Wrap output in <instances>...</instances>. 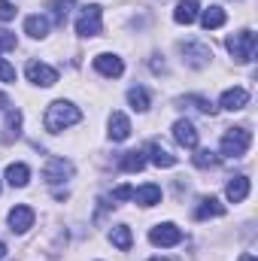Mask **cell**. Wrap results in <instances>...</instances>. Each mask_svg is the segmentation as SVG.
<instances>
[{
    "label": "cell",
    "instance_id": "4",
    "mask_svg": "<svg viewBox=\"0 0 258 261\" xmlns=\"http://www.w3.org/2000/svg\"><path fill=\"white\" fill-rule=\"evenodd\" d=\"M100 18H104V9L97 6V3H88V6H82V12H79V18H76V34L79 37H97L100 34Z\"/></svg>",
    "mask_w": 258,
    "mask_h": 261
},
{
    "label": "cell",
    "instance_id": "11",
    "mask_svg": "<svg viewBox=\"0 0 258 261\" xmlns=\"http://www.w3.org/2000/svg\"><path fill=\"white\" fill-rule=\"evenodd\" d=\"M246 103H249V91H246V88H228V91L222 94V100H219V107L228 110V113H237V110H243Z\"/></svg>",
    "mask_w": 258,
    "mask_h": 261
},
{
    "label": "cell",
    "instance_id": "29",
    "mask_svg": "<svg viewBox=\"0 0 258 261\" xmlns=\"http://www.w3.org/2000/svg\"><path fill=\"white\" fill-rule=\"evenodd\" d=\"M15 3H9V0H0V21H12L15 18Z\"/></svg>",
    "mask_w": 258,
    "mask_h": 261
},
{
    "label": "cell",
    "instance_id": "26",
    "mask_svg": "<svg viewBox=\"0 0 258 261\" xmlns=\"http://www.w3.org/2000/svg\"><path fill=\"white\" fill-rule=\"evenodd\" d=\"M49 9H52V21L64 28L67 18H70V9H73V0H52Z\"/></svg>",
    "mask_w": 258,
    "mask_h": 261
},
{
    "label": "cell",
    "instance_id": "24",
    "mask_svg": "<svg viewBox=\"0 0 258 261\" xmlns=\"http://www.w3.org/2000/svg\"><path fill=\"white\" fill-rule=\"evenodd\" d=\"M128 103H131V110L146 113V110H149V91H146V88H140V85L128 88Z\"/></svg>",
    "mask_w": 258,
    "mask_h": 261
},
{
    "label": "cell",
    "instance_id": "35",
    "mask_svg": "<svg viewBox=\"0 0 258 261\" xmlns=\"http://www.w3.org/2000/svg\"><path fill=\"white\" fill-rule=\"evenodd\" d=\"M237 261H258V258H255V255H252V252H243V255H240V258H237Z\"/></svg>",
    "mask_w": 258,
    "mask_h": 261
},
{
    "label": "cell",
    "instance_id": "37",
    "mask_svg": "<svg viewBox=\"0 0 258 261\" xmlns=\"http://www.w3.org/2000/svg\"><path fill=\"white\" fill-rule=\"evenodd\" d=\"M149 261H173V258H161V255H155V258H149Z\"/></svg>",
    "mask_w": 258,
    "mask_h": 261
},
{
    "label": "cell",
    "instance_id": "5",
    "mask_svg": "<svg viewBox=\"0 0 258 261\" xmlns=\"http://www.w3.org/2000/svg\"><path fill=\"white\" fill-rule=\"evenodd\" d=\"M73 176V164L61 158V155H52L49 161H46V167H43V179L49 182V186H58V182H64Z\"/></svg>",
    "mask_w": 258,
    "mask_h": 261
},
{
    "label": "cell",
    "instance_id": "17",
    "mask_svg": "<svg viewBox=\"0 0 258 261\" xmlns=\"http://www.w3.org/2000/svg\"><path fill=\"white\" fill-rule=\"evenodd\" d=\"M28 179H31V167H28V164L15 161V164H9V167H6V182H9L12 189H24V186H28Z\"/></svg>",
    "mask_w": 258,
    "mask_h": 261
},
{
    "label": "cell",
    "instance_id": "31",
    "mask_svg": "<svg viewBox=\"0 0 258 261\" xmlns=\"http://www.w3.org/2000/svg\"><path fill=\"white\" fill-rule=\"evenodd\" d=\"M0 82H15V67L0 58Z\"/></svg>",
    "mask_w": 258,
    "mask_h": 261
},
{
    "label": "cell",
    "instance_id": "9",
    "mask_svg": "<svg viewBox=\"0 0 258 261\" xmlns=\"http://www.w3.org/2000/svg\"><path fill=\"white\" fill-rule=\"evenodd\" d=\"M94 70H97L100 76L116 79V76H122V73H125V64H122V58H119V55L104 52V55H97V58H94Z\"/></svg>",
    "mask_w": 258,
    "mask_h": 261
},
{
    "label": "cell",
    "instance_id": "28",
    "mask_svg": "<svg viewBox=\"0 0 258 261\" xmlns=\"http://www.w3.org/2000/svg\"><path fill=\"white\" fill-rule=\"evenodd\" d=\"M194 167H200V170H207V167H216L219 164V155L213 152V149H197L194 152Z\"/></svg>",
    "mask_w": 258,
    "mask_h": 261
},
{
    "label": "cell",
    "instance_id": "7",
    "mask_svg": "<svg viewBox=\"0 0 258 261\" xmlns=\"http://www.w3.org/2000/svg\"><path fill=\"white\" fill-rule=\"evenodd\" d=\"M149 240H152V246H176V243H183V228H176L173 222L155 225L149 231Z\"/></svg>",
    "mask_w": 258,
    "mask_h": 261
},
{
    "label": "cell",
    "instance_id": "3",
    "mask_svg": "<svg viewBox=\"0 0 258 261\" xmlns=\"http://www.w3.org/2000/svg\"><path fill=\"white\" fill-rule=\"evenodd\" d=\"M225 46H228V52H231V58H234L237 64H249V61L255 58V34H252V31H237V34H231Z\"/></svg>",
    "mask_w": 258,
    "mask_h": 261
},
{
    "label": "cell",
    "instance_id": "27",
    "mask_svg": "<svg viewBox=\"0 0 258 261\" xmlns=\"http://www.w3.org/2000/svg\"><path fill=\"white\" fill-rule=\"evenodd\" d=\"M113 246H116V249H122V252H128L131 246H134V234H131L128 225L113 228Z\"/></svg>",
    "mask_w": 258,
    "mask_h": 261
},
{
    "label": "cell",
    "instance_id": "16",
    "mask_svg": "<svg viewBox=\"0 0 258 261\" xmlns=\"http://www.w3.org/2000/svg\"><path fill=\"white\" fill-rule=\"evenodd\" d=\"M149 161H152L155 167H173V164H176V155L167 152L158 140H152V143H149Z\"/></svg>",
    "mask_w": 258,
    "mask_h": 261
},
{
    "label": "cell",
    "instance_id": "2",
    "mask_svg": "<svg viewBox=\"0 0 258 261\" xmlns=\"http://www.w3.org/2000/svg\"><path fill=\"white\" fill-rule=\"evenodd\" d=\"M252 146V130L249 128H228L222 137V155L225 158H243Z\"/></svg>",
    "mask_w": 258,
    "mask_h": 261
},
{
    "label": "cell",
    "instance_id": "1",
    "mask_svg": "<svg viewBox=\"0 0 258 261\" xmlns=\"http://www.w3.org/2000/svg\"><path fill=\"white\" fill-rule=\"evenodd\" d=\"M79 119H82L79 107H73L70 100H55V103H49L43 125H46L49 134H61V130H67L70 125H76Z\"/></svg>",
    "mask_w": 258,
    "mask_h": 261
},
{
    "label": "cell",
    "instance_id": "21",
    "mask_svg": "<svg viewBox=\"0 0 258 261\" xmlns=\"http://www.w3.org/2000/svg\"><path fill=\"white\" fill-rule=\"evenodd\" d=\"M197 9H200L197 0H183V3L173 9V21H176V24H192L194 18H197Z\"/></svg>",
    "mask_w": 258,
    "mask_h": 261
},
{
    "label": "cell",
    "instance_id": "22",
    "mask_svg": "<svg viewBox=\"0 0 258 261\" xmlns=\"http://www.w3.org/2000/svg\"><path fill=\"white\" fill-rule=\"evenodd\" d=\"M200 24H203L207 31L222 28V24H225V9H222V6H210V9H203V12H200Z\"/></svg>",
    "mask_w": 258,
    "mask_h": 261
},
{
    "label": "cell",
    "instance_id": "23",
    "mask_svg": "<svg viewBox=\"0 0 258 261\" xmlns=\"http://www.w3.org/2000/svg\"><path fill=\"white\" fill-rule=\"evenodd\" d=\"M176 103H179V107H194V110L203 113V116H213V113H216V107H213L207 97H197V94H186V97H179Z\"/></svg>",
    "mask_w": 258,
    "mask_h": 261
},
{
    "label": "cell",
    "instance_id": "33",
    "mask_svg": "<svg viewBox=\"0 0 258 261\" xmlns=\"http://www.w3.org/2000/svg\"><path fill=\"white\" fill-rule=\"evenodd\" d=\"M6 110H9V97L0 91V113H6Z\"/></svg>",
    "mask_w": 258,
    "mask_h": 261
},
{
    "label": "cell",
    "instance_id": "13",
    "mask_svg": "<svg viewBox=\"0 0 258 261\" xmlns=\"http://www.w3.org/2000/svg\"><path fill=\"white\" fill-rule=\"evenodd\" d=\"M225 197L231 200V203H240V200H246L249 197V176H243V173H237L228 186H225Z\"/></svg>",
    "mask_w": 258,
    "mask_h": 261
},
{
    "label": "cell",
    "instance_id": "8",
    "mask_svg": "<svg viewBox=\"0 0 258 261\" xmlns=\"http://www.w3.org/2000/svg\"><path fill=\"white\" fill-rule=\"evenodd\" d=\"M24 73H28V79H31L34 85H40V88H49V85L58 82V70H52L49 64H43V61H37V58L28 61Z\"/></svg>",
    "mask_w": 258,
    "mask_h": 261
},
{
    "label": "cell",
    "instance_id": "30",
    "mask_svg": "<svg viewBox=\"0 0 258 261\" xmlns=\"http://www.w3.org/2000/svg\"><path fill=\"white\" fill-rule=\"evenodd\" d=\"M15 46H18L15 34H12V31H0V52H6V49H15Z\"/></svg>",
    "mask_w": 258,
    "mask_h": 261
},
{
    "label": "cell",
    "instance_id": "6",
    "mask_svg": "<svg viewBox=\"0 0 258 261\" xmlns=\"http://www.w3.org/2000/svg\"><path fill=\"white\" fill-rule=\"evenodd\" d=\"M179 52H183V61L194 70H200L213 61V49L203 43H179Z\"/></svg>",
    "mask_w": 258,
    "mask_h": 261
},
{
    "label": "cell",
    "instance_id": "14",
    "mask_svg": "<svg viewBox=\"0 0 258 261\" xmlns=\"http://www.w3.org/2000/svg\"><path fill=\"white\" fill-rule=\"evenodd\" d=\"M131 137V122L125 113H113L110 116V140L113 143H125Z\"/></svg>",
    "mask_w": 258,
    "mask_h": 261
},
{
    "label": "cell",
    "instance_id": "10",
    "mask_svg": "<svg viewBox=\"0 0 258 261\" xmlns=\"http://www.w3.org/2000/svg\"><path fill=\"white\" fill-rule=\"evenodd\" d=\"M173 140L186 149H197V128L189 119H179V122H173Z\"/></svg>",
    "mask_w": 258,
    "mask_h": 261
},
{
    "label": "cell",
    "instance_id": "12",
    "mask_svg": "<svg viewBox=\"0 0 258 261\" xmlns=\"http://www.w3.org/2000/svg\"><path fill=\"white\" fill-rule=\"evenodd\" d=\"M31 225H34V210L31 206H12L9 210V228L15 234H24Z\"/></svg>",
    "mask_w": 258,
    "mask_h": 261
},
{
    "label": "cell",
    "instance_id": "25",
    "mask_svg": "<svg viewBox=\"0 0 258 261\" xmlns=\"http://www.w3.org/2000/svg\"><path fill=\"white\" fill-rule=\"evenodd\" d=\"M119 167L128 170V173H137V170L146 167V155H143V152H125V155L119 158Z\"/></svg>",
    "mask_w": 258,
    "mask_h": 261
},
{
    "label": "cell",
    "instance_id": "15",
    "mask_svg": "<svg viewBox=\"0 0 258 261\" xmlns=\"http://www.w3.org/2000/svg\"><path fill=\"white\" fill-rule=\"evenodd\" d=\"M225 216V206L216 200V197H200L197 206H194V219H219Z\"/></svg>",
    "mask_w": 258,
    "mask_h": 261
},
{
    "label": "cell",
    "instance_id": "20",
    "mask_svg": "<svg viewBox=\"0 0 258 261\" xmlns=\"http://www.w3.org/2000/svg\"><path fill=\"white\" fill-rule=\"evenodd\" d=\"M24 34L34 37V40H43V37L49 34V18H43V15H28V18H24Z\"/></svg>",
    "mask_w": 258,
    "mask_h": 261
},
{
    "label": "cell",
    "instance_id": "18",
    "mask_svg": "<svg viewBox=\"0 0 258 261\" xmlns=\"http://www.w3.org/2000/svg\"><path fill=\"white\" fill-rule=\"evenodd\" d=\"M18 134H21V113H18V110H6V122H3L0 143H12Z\"/></svg>",
    "mask_w": 258,
    "mask_h": 261
},
{
    "label": "cell",
    "instance_id": "19",
    "mask_svg": "<svg viewBox=\"0 0 258 261\" xmlns=\"http://www.w3.org/2000/svg\"><path fill=\"white\" fill-rule=\"evenodd\" d=\"M134 200H137L140 206H155V203H161V189H158L155 182H149V186H143V189H134Z\"/></svg>",
    "mask_w": 258,
    "mask_h": 261
},
{
    "label": "cell",
    "instance_id": "32",
    "mask_svg": "<svg viewBox=\"0 0 258 261\" xmlns=\"http://www.w3.org/2000/svg\"><path fill=\"white\" fill-rule=\"evenodd\" d=\"M113 200H134V189H131V186H119V189H113Z\"/></svg>",
    "mask_w": 258,
    "mask_h": 261
},
{
    "label": "cell",
    "instance_id": "34",
    "mask_svg": "<svg viewBox=\"0 0 258 261\" xmlns=\"http://www.w3.org/2000/svg\"><path fill=\"white\" fill-rule=\"evenodd\" d=\"M152 70H155V73H164L167 67H164V61H152Z\"/></svg>",
    "mask_w": 258,
    "mask_h": 261
},
{
    "label": "cell",
    "instance_id": "36",
    "mask_svg": "<svg viewBox=\"0 0 258 261\" xmlns=\"http://www.w3.org/2000/svg\"><path fill=\"white\" fill-rule=\"evenodd\" d=\"M3 255H6V243L0 240V258H3Z\"/></svg>",
    "mask_w": 258,
    "mask_h": 261
}]
</instances>
